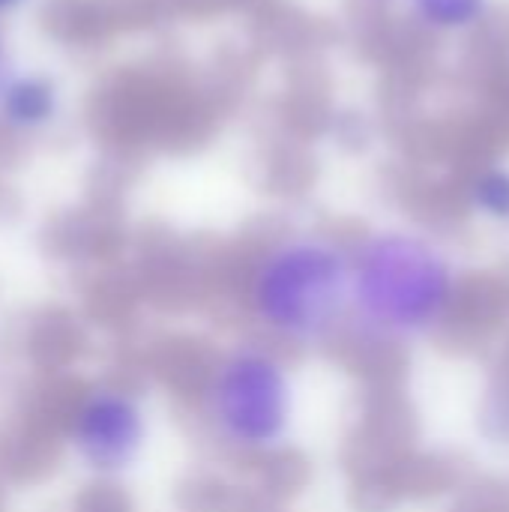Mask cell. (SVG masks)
Masks as SVG:
<instances>
[{"instance_id":"277c9868","label":"cell","mask_w":509,"mask_h":512,"mask_svg":"<svg viewBox=\"0 0 509 512\" xmlns=\"http://www.w3.org/2000/svg\"><path fill=\"white\" fill-rule=\"evenodd\" d=\"M153 444V414L147 399L120 381L84 387L63 417V447L69 462L93 480H126Z\"/></svg>"},{"instance_id":"ba28073f","label":"cell","mask_w":509,"mask_h":512,"mask_svg":"<svg viewBox=\"0 0 509 512\" xmlns=\"http://www.w3.org/2000/svg\"><path fill=\"white\" fill-rule=\"evenodd\" d=\"M18 63V57H15V51H12V42H9V36H6V30L0 27V87H3V81H6V75H9V69Z\"/></svg>"},{"instance_id":"8992f818","label":"cell","mask_w":509,"mask_h":512,"mask_svg":"<svg viewBox=\"0 0 509 512\" xmlns=\"http://www.w3.org/2000/svg\"><path fill=\"white\" fill-rule=\"evenodd\" d=\"M405 6L408 15L432 33H468L492 12V0H405Z\"/></svg>"},{"instance_id":"5b68a950","label":"cell","mask_w":509,"mask_h":512,"mask_svg":"<svg viewBox=\"0 0 509 512\" xmlns=\"http://www.w3.org/2000/svg\"><path fill=\"white\" fill-rule=\"evenodd\" d=\"M69 87L45 63H15L0 87V132L15 141H39L63 126Z\"/></svg>"},{"instance_id":"7a4b0ae2","label":"cell","mask_w":509,"mask_h":512,"mask_svg":"<svg viewBox=\"0 0 509 512\" xmlns=\"http://www.w3.org/2000/svg\"><path fill=\"white\" fill-rule=\"evenodd\" d=\"M198 414L225 453L249 462L279 456L297 423V381L285 354L264 339L222 348L198 384Z\"/></svg>"},{"instance_id":"9c48e42d","label":"cell","mask_w":509,"mask_h":512,"mask_svg":"<svg viewBox=\"0 0 509 512\" xmlns=\"http://www.w3.org/2000/svg\"><path fill=\"white\" fill-rule=\"evenodd\" d=\"M36 6V0H0V27L24 12H30Z\"/></svg>"},{"instance_id":"3957f363","label":"cell","mask_w":509,"mask_h":512,"mask_svg":"<svg viewBox=\"0 0 509 512\" xmlns=\"http://www.w3.org/2000/svg\"><path fill=\"white\" fill-rule=\"evenodd\" d=\"M441 282L444 261L420 234L369 231L351 246V312L375 336L408 327Z\"/></svg>"},{"instance_id":"52a82bcc","label":"cell","mask_w":509,"mask_h":512,"mask_svg":"<svg viewBox=\"0 0 509 512\" xmlns=\"http://www.w3.org/2000/svg\"><path fill=\"white\" fill-rule=\"evenodd\" d=\"M471 201L495 219H509V168L489 165L480 171L471 183Z\"/></svg>"},{"instance_id":"6da1fadb","label":"cell","mask_w":509,"mask_h":512,"mask_svg":"<svg viewBox=\"0 0 509 512\" xmlns=\"http://www.w3.org/2000/svg\"><path fill=\"white\" fill-rule=\"evenodd\" d=\"M243 312L279 351L327 345L351 312V246L321 228L270 237L246 267Z\"/></svg>"}]
</instances>
